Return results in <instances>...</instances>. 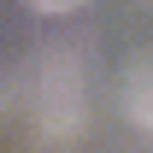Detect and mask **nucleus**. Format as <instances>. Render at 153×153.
<instances>
[{"label":"nucleus","instance_id":"1","mask_svg":"<svg viewBox=\"0 0 153 153\" xmlns=\"http://www.w3.org/2000/svg\"><path fill=\"white\" fill-rule=\"evenodd\" d=\"M76 76H71V59L53 53V59H41V71H36V118L47 124V130H76Z\"/></svg>","mask_w":153,"mask_h":153},{"label":"nucleus","instance_id":"2","mask_svg":"<svg viewBox=\"0 0 153 153\" xmlns=\"http://www.w3.org/2000/svg\"><path fill=\"white\" fill-rule=\"evenodd\" d=\"M124 118H130L135 130H147V135H153V53H147V59H135L130 76H124Z\"/></svg>","mask_w":153,"mask_h":153},{"label":"nucleus","instance_id":"3","mask_svg":"<svg viewBox=\"0 0 153 153\" xmlns=\"http://www.w3.org/2000/svg\"><path fill=\"white\" fill-rule=\"evenodd\" d=\"M30 6H36V12H76L82 0H30Z\"/></svg>","mask_w":153,"mask_h":153}]
</instances>
